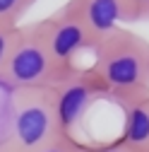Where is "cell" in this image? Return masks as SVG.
<instances>
[{
  "instance_id": "6da1fadb",
  "label": "cell",
  "mask_w": 149,
  "mask_h": 152,
  "mask_svg": "<svg viewBox=\"0 0 149 152\" xmlns=\"http://www.w3.org/2000/svg\"><path fill=\"white\" fill-rule=\"evenodd\" d=\"M94 61L87 65L96 80L106 102H127L149 94V41L130 27H123L101 39L94 51Z\"/></svg>"
},
{
  "instance_id": "7a4b0ae2",
  "label": "cell",
  "mask_w": 149,
  "mask_h": 152,
  "mask_svg": "<svg viewBox=\"0 0 149 152\" xmlns=\"http://www.w3.org/2000/svg\"><path fill=\"white\" fill-rule=\"evenodd\" d=\"M60 135L48 89L12 92L7 130L0 138V152H39Z\"/></svg>"
},
{
  "instance_id": "3957f363",
  "label": "cell",
  "mask_w": 149,
  "mask_h": 152,
  "mask_svg": "<svg viewBox=\"0 0 149 152\" xmlns=\"http://www.w3.org/2000/svg\"><path fill=\"white\" fill-rule=\"evenodd\" d=\"M63 75L55 65L53 56L48 53L36 22L22 24L17 31L14 46L5 61V68L0 72V87L10 92H24V89H51Z\"/></svg>"
},
{
  "instance_id": "277c9868",
  "label": "cell",
  "mask_w": 149,
  "mask_h": 152,
  "mask_svg": "<svg viewBox=\"0 0 149 152\" xmlns=\"http://www.w3.org/2000/svg\"><path fill=\"white\" fill-rule=\"evenodd\" d=\"M36 29H39L48 53L53 56L55 65L65 72L80 68V56L87 51L91 53L96 46L94 36H91L80 12L77 0H67L48 17L36 20Z\"/></svg>"
},
{
  "instance_id": "5b68a950",
  "label": "cell",
  "mask_w": 149,
  "mask_h": 152,
  "mask_svg": "<svg viewBox=\"0 0 149 152\" xmlns=\"http://www.w3.org/2000/svg\"><path fill=\"white\" fill-rule=\"evenodd\" d=\"M48 94L53 102V111H55L60 135L80 140V135H77L80 128L84 126L87 116L96 106V102L103 99V94H101L96 80L91 77V72L84 65L74 68L67 75H63L48 89Z\"/></svg>"
},
{
  "instance_id": "8992f818",
  "label": "cell",
  "mask_w": 149,
  "mask_h": 152,
  "mask_svg": "<svg viewBox=\"0 0 149 152\" xmlns=\"http://www.w3.org/2000/svg\"><path fill=\"white\" fill-rule=\"evenodd\" d=\"M77 5L96 44L113 31L140 22L130 0H77Z\"/></svg>"
},
{
  "instance_id": "52a82bcc",
  "label": "cell",
  "mask_w": 149,
  "mask_h": 152,
  "mask_svg": "<svg viewBox=\"0 0 149 152\" xmlns=\"http://www.w3.org/2000/svg\"><path fill=\"white\" fill-rule=\"evenodd\" d=\"M118 106L123 111L118 140L135 152H149V94L120 102Z\"/></svg>"
},
{
  "instance_id": "ba28073f",
  "label": "cell",
  "mask_w": 149,
  "mask_h": 152,
  "mask_svg": "<svg viewBox=\"0 0 149 152\" xmlns=\"http://www.w3.org/2000/svg\"><path fill=\"white\" fill-rule=\"evenodd\" d=\"M39 0H0V27H22L24 15Z\"/></svg>"
},
{
  "instance_id": "9c48e42d",
  "label": "cell",
  "mask_w": 149,
  "mask_h": 152,
  "mask_svg": "<svg viewBox=\"0 0 149 152\" xmlns=\"http://www.w3.org/2000/svg\"><path fill=\"white\" fill-rule=\"evenodd\" d=\"M84 140H77V138H65V135H58L55 140H51L48 145H43L39 152H84Z\"/></svg>"
},
{
  "instance_id": "30bf717a",
  "label": "cell",
  "mask_w": 149,
  "mask_h": 152,
  "mask_svg": "<svg viewBox=\"0 0 149 152\" xmlns=\"http://www.w3.org/2000/svg\"><path fill=\"white\" fill-rule=\"evenodd\" d=\"M17 31H20V27H0V72H3L5 61H7V56L14 46Z\"/></svg>"
},
{
  "instance_id": "8fae6325",
  "label": "cell",
  "mask_w": 149,
  "mask_h": 152,
  "mask_svg": "<svg viewBox=\"0 0 149 152\" xmlns=\"http://www.w3.org/2000/svg\"><path fill=\"white\" fill-rule=\"evenodd\" d=\"M84 152H135V150H130L125 142H120L116 138V140H111V142H87L84 145Z\"/></svg>"
},
{
  "instance_id": "7c38bea8",
  "label": "cell",
  "mask_w": 149,
  "mask_h": 152,
  "mask_svg": "<svg viewBox=\"0 0 149 152\" xmlns=\"http://www.w3.org/2000/svg\"><path fill=\"white\" fill-rule=\"evenodd\" d=\"M130 3H132L135 12H137V17H140V22L149 20V0H130Z\"/></svg>"
}]
</instances>
